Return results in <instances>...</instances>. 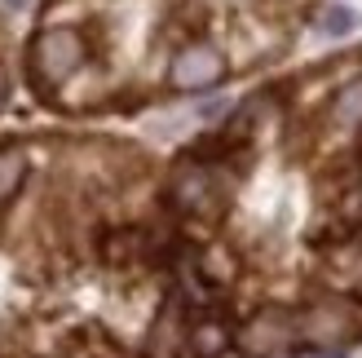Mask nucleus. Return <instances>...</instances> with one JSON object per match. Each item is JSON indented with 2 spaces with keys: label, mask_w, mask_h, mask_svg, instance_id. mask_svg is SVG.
I'll return each instance as SVG.
<instances>
[{
  "label": "nucleus",
  "mask_w": 362,
  "mask_h": 358,
  "mask_svg": "<svg viewBox=\"0 0 362 358\" xmlns=\"http://www.w3.org/2000/svg\"><path fill=\"white\" fill-rule=\"evenodd\" d=\"M204 190H208V182H204V177H186V182L177 186V195H181V204H186V208L204 200Z\"/></svg>",
  "instance_id": "nucleus-8"
},
{
  "label": "nucleus",
  "mask_w": 362,
  "mask_h": 358,
  "mask_svg": "<svg viewBox=\"0 0 362 358\" xmlns=\"http://www.w3.org/2000/svg\"><path fill=\"white\" fill-rule=\"evenodd\" d=\"M287 336H296L292 318H287L283 310H265L261 318H252V323H247V332H243L239 345H243L247 354H269V350H283Z\"/></svg>",
  "instance_id": "nucleus-2"
},
{
  "label": "nucleus",
  "mask_w": 362,
  "mask_h": 358,
  "mask_svg": "<svg viewBox=\"0 0 362 358\" xmlns=\"http://www.w3.org/2000/svg\"><path fill=\"white\" fill-rule=\"evenodd\" d=\"M332 115H336V124H358V120H362V80H354V84L340 88Z\"/></svg>",
  "instance_id": "nucleus-5"
},
{
  "label": "nucleus",
  "mask_w": 362,
  "mask_h": 358,
  "mask_svg": "<svg viewBox=\"0 0 362 358\" xmlns=\"http://www.w3.org/2000/svg\"><path fill=\"white\" fill-rule=\"evenodd\" d=\"M5 5H9V9H23V5H27V0H5Z\"/></svg>",
  "instance_id": "nucleus-10"
},
{
  "label": "nucleus",
  "mask_w": 362,
  "mask_h": 358,
  "mask_svg": "<svg viewBox=\"0 0 362 358\" xmlns=\"http://www.w3.org/2000/svg\"><path fill=\"white\" fill-rule=\"evenodd\" d=\"M23 173H27V159L18 155V151H5V155H0V200H9V195L18 190Z\"/></svg>",
  "instance_id": "nucleus-6"
},
{
  "label": "nucleus",
  "mask_w": 362,
  "mask_h": 358,
  "mask_svg": "<svg viewBox=\"0 0 362 358\" xmlns=\"http://www.w3.org/2000/svg\"><path fill=\"white\" fill-rule=\"evenodd\" d=\"M35 62H40V71L49 80H66L71 71H76L84 62V45H80V35L76 31H45L40 40H35Z\"/></svg>",
  "instance_id": "nucleus-1"
},
{
  "label": "nucleus",
  "mask_w": 362,
  "mask_h": 358,
  "mask_svg": "<svg viewBox=\"0 0 362 358\" xmlns=\"http://www.w3.org/2000/svg\"><path fill=\"white\" fill-rule=\"evenodd\" d=\"M5 93H9V84H5V71H0V106H5Z\"/></svg>",
  "instance_id": "nucleus-9"
},
{
  "label": "nucleus",
  "mask_w": 362,
  "mask_h": 358,
  "mask_svg": "<svg viewBox=\"0 0 362 358\" xmlns=\"http://www.w3.org/2000/svg\"><path fill=\"white\" fill-rule=\"evenodd\" d=\"M194 354L199 358H221V350H226V328H216V323H204L194 336Z\"/></svg>",
  "instance_id": "nucleus-7"
},
{
  "label": "nucleus",
  "mask_w": 362,
  "mask_h": 358,
  "mask_svg": "<svg viewBox=\"0 0 362 358\" xmlns=\"http://www.w3.org/2000/svg\"><path fill=\"white\" fill-rule=\"evenodd\" d=\"M362 27V13L358 9H349V5H332V9H322V18H318V31L322 35H349V31H358Z\"/></svg>",
  "instance_id": "nucleus-4"
},
{
  "label": "nucleus",
  "mask_w": 362,
  "mask_h": 358,
  "mask_svg": "<svg viewBox=\"0 0 362 358\" xmlns=\"http://www.w3.org/2000/svg\"><path fill=\"white\" fill-rule=\"evenodd\" d=\"M221 71H226L221 53H212V49H186L173 62V80L181 88H208V84L221 80Z\"/></svg>",
  "instance_id": "nucleus-3"
}]
</instances>
